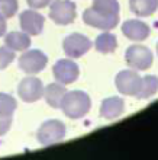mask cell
<instances>
[{
	"label": "cell",
	"instance_id": "cell-1",
	"mask_svg": "<svg viewBox=\"0 0 158 160\" xmlns=\"http://www.w3.org/2000/svg\"><path fill=\"white\" fill-rule=\"evenodd\" d=\"M60 108L65 117L71 119H80L89 114V111L92 108V99L83 90L67 92L61 101Z\"/></svg>",
	"mask_w": 158,
	"mask_h": 160
},
{
	"label": "cell",
	"instance_id": "cell-2",
	"mask_svg": "<svg viewBox=\"0 0 158 160\" xmlns=\"http://www.w3.org/2000/svg\"><path fill=\"white\" fill-rule=\"evenodd\" d=\"M125 61L129 68L136 70V72H145L154 63V55L152 51L145 45H131L125 52Z\"/></svg>",
	"mask_w": 158,
	"mask_h": 160
},
{
	"label": "cell",
	"instance_id": "cell-3",
	"mask_svg": "<svg viewBox=\"0 0 158 160\" xmlns=\"http://www.w3.org/2000/svg\"><path fill=\"white\" fill-rule=\"evenodd\" d=\"M67 132L65 124L58 119H48L42 122L36 131V140L42 146H52L64 140Z\"/></svg>",
	"mask_w": 158,
	"mask_h": 160
},
{
	"label": "cell",
	"instance_id": "cell-4",
	"mask_svg": "<svg viewBox=\"0 0 158 160\" xmlns=\"http://www.w3.org/2000/svg\"><path fill=\"white\" fill-rule=\"evenodd\" d=\"M77 8L71 0H54L50 8V19L57 25H70L75 21Z\"/></svg>",
	"mask_w": 158,
	"mask_h": 160
},
{
	"label": "cell",
	"instance_id": "cell-5",
	"mask_svg": "<svg viewBox=\"0 0 158 160\" xmlns=\"http://www.w3.org/2000/svg\"><path fill=\"white\" fill-rule=\"evenodd\" d=\"M142 84V77L138 74L136 70H122L115 77V86L119 93L125 96H136Z\"/></svg>",
	"mask_w": 158,
	"mask_h": 160
},
{
	"label": "cell",
	"instance_id": "cell-6",
	"mask_svg": "<svg viewBox=\"0 0 158 160\" xmlns=\"http://www.w3.org/2000/svg\"><path fill=\"white\" fill-rule=\"evenodd\" d=\"M19 68L26 74H38L48 64V57L41 50H26L19 57Z\"/></svg>",
	"mask_w": 158,
	"mask_h": 160
},
{
	"label": "cell",
	"instance_id": "cell-7",
	"mask_svg": "<svg viewBox=\"0 0 158 160\" xmlns=\"http://www.w3.org/2000/svg\"><path fill=\"white\" fill-rule=\"evenodd\" d=\"M17 95L26 103H33L44 98V84L42 80L35 76H28L22 79L17 86Z\"/></svg>",
	"mask_w": 158,
	"mask_h": 160
},
{
	"label": "cell",
	"instance_id": "cell-8",
	"mask_svg": "<svg viewBox=\"0 0 158 160\" xmlns=\"http://www.w3.org/2000/svg\"><path fill=\"white\" fill-rule=\"evenodd\" d=\"M92 41L83 34H71L63 42V48L67 57L71 60L80 58L92 48Z\"/></svg>",
	"mask_w": 158,
	"mask_h": 160
},
{
	"label": "cell",
	"instance_id": "cell-9",
	"mask_svg": "<svg viewBox=\"0 0 158 160\" xmlns=\"http://www.w3.org/2000/svg\"><path fill=\"white\" fill-rule=\"evenodd\" d=\"M52 74L55 80L61 84H71L80 76V68L79 66L68 58H61L54 64L52 67Z\"/></svg>",
	"mask_w": 158,
	"mask_h": 160
},
{
	"label": "cell",
	"instance_id": "cell-10",
	"mask_svg": "<svg viewBox=\"0 0 158 160\" xmlns=\"http://www.w3.org/2000/svg\"><path fill=\"white\" fill-rule=\"evenodd\" d=\"M83 22L92 28H96V29L112 31L113 28H116L119 25V15H113V16L102 15V13H97L96 10H93L92 8H89L83 12Z\"/></svg>",
	"mask_w": 158,
	"mask_h": 160
},
{
	"label": "cell",
	"instance_id": "cell-11",
	"mask_svg": "<svg viewBox=\"0 0 158 160\" xmlns=\"http://www.w3.org/2000/svg\"><path fill=\"white\" fill-rule=\"evenodd\" d=\"M19 22H21V28L23 32H26L29 37H35V35L42 34L45 18L41 13L35 12V9H29L21 13Z\"/></svg>",
	"mask_w": 158,
	"mask_h": 160
},
{
	"label": "cell",
	"instance_id": "cell-12",
	"mask_svg": "<svg viewBox=\"0 0 158 160\" xmlns=\"http://www.w3.org/2000/svg\"><path fill=\"white\" fill-rule=\"evenodd\" d=\"M122 34L131 41H145L151 34V28L141 19H128L122 25Z\"/></svg>",
	"mask_w": 158,
	"mask_h": 160
},
{
	"label": "cell",
	"instance_id": "cell-13",
	"mask_svg": "<svg viewBox=\"0 0 158 160\" xmlns=\"http://www.w3.org/2000/svg\"><path fill=\"white\" fill-rule=\"evenodd\" d=\"M125 111V101L119 96H110L103 99L100 105V117L104 119H115Z\"/></svg>",
	"mask_w": 158,
	"mask_h": 160
},
{
	"label": "cell",
	"instance_id": "cell-14",
	"mask_svg": "<svg viewBox=\"0 0 158 160\" xmlns=\"http://www.w3.org/2000/svg\"><path fill=\"white\" fill-rule=\"evenodd\" d=\"M65 93H67L65 84H61V83H58V82L50 83L46 88H44V98H45V102L51 106V108H55V109L60 108L61 101H63V98Z\"/></svg>",
	"mask_w": 158,
	"mask_h": 160
},
{
	"label": "cell",
	"instance_id": "cell-15",
	"mask_svg": "<svg viewBox=\"0 0 158 160\" xmlns=\"http://www.w3.org/2000/svg\"><path fill=\"white\" fill-rule=\"evenodd\" d=\"M31 37L23 31H13L9 32L4 38V45L10 48L12 51H26L31 47Z\"/></svg>",
	"mask_w": 158,
	"mask_h": 160
},
{
	"label": "cell",
	"instance_id": "cell-16",
	"mask_svg": "<svg viewBox=\"0 0 158 160\" xmlns=\"http://www.w3.org/2000/svg\"><path fill=\"white\" fill-rule=\"evenodd\" d=\"M129 9L135 16H151L158 10V0H129Z\"/></svg>",
	"mask_w": 158,
	"mask_h": 160
},
{
	"label": "cell",
	"instance_id": "cell-17",
	"mask_svg": "<svg viewBox=\"0 0 158 160\" xmlns=\"http://www.w3.org/2000/svg\"><path fill=\"white\" fill-rule=\"evenodd\" d=\"M96 51H99L100 54H110L117 48V39L113 34L109 31H104L103 34H100L94 42Z\"/></svg>",
	"mask_w": 158,
	"mask_h": 160
},
{
	"label": "cell",
	"instance_id": "cell-18",
	"mask_svg": "<svg viewBox=\"0 0 158 160\" xmlns=\"http://www.w3.org/2000/svg\"><path fill=\"white\" fill-rule=\"evenodd\" d=\"M92 9L97 13L109 15V16L119 15V12H121V6H119L117 0H93Z\"/></svg>",
	"mask_w": 158,
	"mask_h": 160
},
{
	"label": "cell",
	"instance_id": "cell-19",
	"mask_svg": "<svg viewBox=\"0 0 158 160\" xmlns=\"http://www.w3.org/2000/svg\"><path fill=\"white\" fill-rule=\"evenodd\" d=\"M158 92V77L157 76H145L142 77L141 89L135 98L138 99H148V98L154 96Z\"/></svg>",
	"mask_w": 158,
	"mask_h": 160
},
{
	"label": "cell",
	"instance_id": "cell-20",
	"mask_svg": "<svg viewBox=\"0 0 158 160\" xmlns=\"http://www.w3.org/2000/svg\"><path fill=\"white\" fill-rule=\"evenodd\" d=\"M17 108L16 99L9 93H0V117H13Z\"/></svg>",
	"mask_w": 158,
	"mask_h": 160
},
{
	"label": "cell",
	"instance_id": "cell-21",
	"mask_svg": "<svg viewBox=\"0 0 158 160\" xmlns=\"http://www.w3.org/2000/svg\"><path fill=\"white\" fill-rule=\"evenodd\" d=\"M19 3L17 0H0V15L6 19L13 18L17 13Z\"/></svg>",
	"mask_w": 158,
	"mask_h": 160
},
{
	"label": "cell",
	"instance_id": "cell-22",
	"mask_svg": "<svg viewBox=\"0 0 158 160\" xmlns=\"http://www.w3.org/2000/svg\"><path fill=\"white\" fill-rule=\"evenodd\" d=\"M13 60H15V51H12L6 45L0 47V70L7 68Z\"/></svg>",
	"mask_w": 158,
	"mask_h": 160
},
{
	"label": "cell",
	"instance_id": "cell-23",
	"mask_svg": "<svg viewBox=\"0 0 158 160\" xmlns=\"http://www.w3.org/2000/svg\"><path fill=\"white\" fill-rule=\"evenodd\" d=\"M12 127V117H0V137H3Z\"/></svg>",
	"mask_w": 158,
	"mask_h": 160
},
{
	"label": "cell",
	"instance_id": "cell-24",
	"mask_svg": "<svg viewBox=\"0 0 158 160\" xmlns=\"http://www.w3.org/2000/svg\"><path fill=\"white\" fill-rule=\"evenodd\" d=\"M31 9H44L51 4V0H26Z\"/></svg>",
	"mask_w": 158,
	"mask_h": 160
},
{
	"label": "cell",
	"instance_id": "cell-25",
	"mask_svg": "<svg viewBox=\"0 0 158 160\" xmlns=\"http://www.w3.org/2000/svg\"><path fill=\"white\" fill-rule=\"evenodd\" d=\"M6 29H7V25H6V18H3L0 15V37H3L6 34Z\"/></svg>",
	"mask_w": 158,
	"mask_h": 160
},
{
	"label": "cell",
	"instance_id": "cell-26",
	"mask_svg": "<svg viewBox=\"0 0 158 160\" xmlns=\"http://www.w3.org/2000/svg\"><path fill=\"white\" fill-rule=\"evenodd\" d=\"M157 54H158V44H157Z\"/></svg>",
	"mask_w": 158,
	"mask_h": 160
}]
</instances>
